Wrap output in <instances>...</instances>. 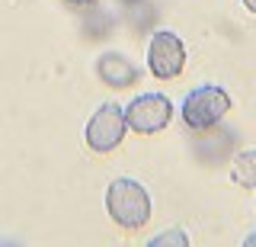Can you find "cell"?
Here are the masks:
<instances>
[{"instance_id": "6da1fadb", "label": "cell", "mask_w": 256, "mask_h": 247, "mask_svg": "<svg viewBox=\"0 0 256 247\" xmlns=\"http://www.w3.org/2000/svg\"><path fill=\"white\" fill-rule=\"evenodd\" d=\"M106 212L118 228L141 231L148 228L150 215H154V202H150V193L134 177H116L106 186Z\"/></svg>"}, {"instance_id": "7a4b0ae2", "label": "cell", "mask_w": 256, "mask_h": 247, "mask_svg": "<svg viewBox=\"0 0 256 247\" xmlns=\"http://www.w3.org/2000/svg\"><path fill=\"white\" fill-rule=\"evenodd\" d=\"M230 106H234V100H230V93L224 90V87L198 84V87H192L186 97H182L180 116H182V122H186L192 132H208L212 125H218L221 119L230 113Z\"/></svg>"}, {"instance_id": "3957f363", "label": "cell", "mask_w": 256, "mask_h": 247, "mask_svg": "<svg viewBox=\"0 0 256 247\" xmlns=\"http://www.w3.org/2000/svg\"><path fill=\"white\" fill-rule=\"evenodd\" d=\"M125 135H128L125 106H118V103H102V106H96L93 116L86 119L84 141L96 154H109V151H116L125 141Z\"/></svg>"}, {"instance_id": "277c9868", "label": "cell", "mask_w": 256, "mask_h": 247, "mask_svg": "<svg viewBox=\"0 0 256 247\" xmlns=\"http://www.w3.org/2000/svg\"><path fill=\"white\" fill-rule=\"evenodd\" d=\"M173 119V100L166 93H138L125 106V125L134 135H157Z\"/></svg>"}, {"instance_id": "5b68a950", "label": "cell", "mask_w": 256, "mask_h": 247, "mask_svg": "<svg viewBox=\"0 0 256 247\" xmlns=\"http://www.w3.org/2000/svg\"><path fill=\"white\" fill-rule=\"evenodd\" d=\"M148 71L157 81H173L186 68V42L170 29H157L148 39Z\"/></svg>"}, {"instance_id": "8992f818", "label": "cell", "mask_w": 256, "mask_h": 247, "mask_svg": "<svg viewBox=\"0 0 256 247\" xmlns=\"http://www.w3.org/2000/svg\"><path fill=\"white\" fill-rule=\"evenodd\" d=\"M96 74H100V81L106 87H112V90H128L132 84H138L141 71L132 58H125L122 52H106V55L96 58Z\"/></svg>"}, {"instance_id": "52a82bcc", "label": "cell", "mask_w": 256, "mask_h": 247, "mask_svg": "<svg viewBox=\"0 0 256 247\" xmlns=\"http://www.w3.org/2000/svg\"><path fill=\"white\" fill-rule=\"evenodd\" d=\"M230 180L244 189H256V148H246L230 161Z\"/></svg>"}, {"instance_id": "ba28073f", "label": "cell", "mask_w": 256, "mask_h": 247, "mask_svg": "<svg viewBox=\"0 0 256 247\" xmlns=\"http://www.w3.org/2000/svg\"><path fill=\"white\" fill-rule=\"evenodd\" d=\"M144 247H192V244H189V234L182 228H166L160 234H154Z\"/></svg>"}, {"instance_id": "9c48e42d", "label": "cell", "mask_w": 256, "mask_h": 247, "mask_svg": "<svg viewBox=\"0 0 256 247\" xmlns=\"http://www.w3.org/2000/svg\"><path fill=\"white\" fill-rule=\"evenodd\" d=\"M240 247H256V231H250V234L240 241Z\"/></svg>"}, {"instance_id": "30bf717a", "label": "cell", "mask_w": 256, "mask_h": 247, "mask_svg": "<svg viewBox=\"0 0 256 247\" xmlns=\"http://www.w3.org/2000/svg\"><path fill=\"white\" fill-rule=\"evenodd\" d=\"M70 7H90V4H96V0H68Z\"/></svg>"}, {"instance_id": "8fae6325", "label": "cell", "mask_w": 256, "mask_h": 247, "mask_svg": "<svg viewBox=\"0 0 256 247\" xmlns=\"http://www.w3.org/2000/svg\"><path fill=\"white\" fill-rule=\"evenodd\" d=\"M244 7H246L250 13H256V0H244Z\"/></svg>"}, {"instance_id": "7c38bea8", "label": "cell", "mask_w": 256, "mask_h": 247, "mask_svg": "<svg viewBox=\"0 0 256 247\" xmlns=\"http://www.w3.org/2000/svg\"><path fill=\"white\" fill-rule=\"evenodd\" d=\"M253 193H256V189H253Z\"/></svg>"}]
</instances>
